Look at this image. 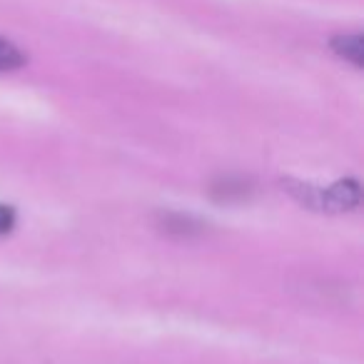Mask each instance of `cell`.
<instances>
[{
    "mask_svg": "<svg viewBox=\"0 0 364 364\" xmlns=\"http://www.w3.org/2000/svg\"><path fill=\"white\" fill-rule=\"evenodd\" d=\"M215 195L220 200H232V198H245L247 195V185L245 182H232V180H225L223 188H215Z\"/></svg>",
    "mask_w": 364,
    "mask_h": 364,
    "instance_id": "3957f363",
    "label": "cell"
},
{
    "mask_svg": "<svg viewBox=\"0 0 364 364\" xmlns=\"http://www.w3.org/2000/svg\"><path fill=\"white\" fill-rule=\"evenodd\" d=\"M23 63H26V55H23L21 48L16 43L6 41V38H0V73L18 70Z\"/></svg>",
    "mask_w": 364,
    "mask_h": 364,
    "instance_id": "7a4b0ae2",
    "label": "cell"
},
{
    "mask_svg": "<svg viewBox=\"0 0 364 364\" xmlns=\"http://www.w3.org/2000/svg\"><path fill=\"white\" fill-rule=\"evenodd\" d=\"M332 50L337 53L342 60L352 63L354 68H362V36L359 33H344V36H337L332 41Z\"/></svg>",
    "mask_w": 364,
    "mask_h": 364,
    "instance_id": "6da1fadb",
    "label": "cell"
},
{
    "mask_svg": "<svg viewBox=\"0 0 364 364\" xmlns=\"http://www.w3.org/2000/svg\"><path fill=\"white\" fill-rule=\"evenodd\" d=\"M13 228H16V210L0 203V235H8Z\"/></svg>",
    "mask_w": 364,
    "mask_h": 364,
    "instance_id": "277c9868",
    "label": "cell"
}]
</instances>
